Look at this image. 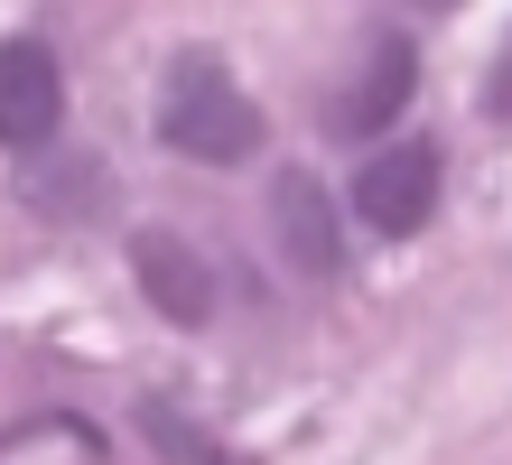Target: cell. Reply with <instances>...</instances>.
I'll use <instances>...</instances> for the list:
<instances>
[{
    "instance_id": "3",
    "label": "cell",
    "mask_w": 512,
    "mask_h": 465,
    "mask_svg": "<svg viewBox=\"0 0 512 465\" xmlns=\"http://www.w3.org/2000/svg\"><path fill=\"white\" fill-rule=\"evenodd\" d=\"M354 214H364V233L410 242V233L438 214V149L410 140V149H382V159H364V168H354Z\"/></svg>"
},
{
    "instance_id": "6",
    "label": "cell",
    "mask_w": 512,
    "mask_h": 465,
    "mask_svg": "<svg viewBox=\"0 0 512 465\" xmlns=\"http://www.w3.org/2000/svg\"><path fill=\"white\" fill-rule=\"evenodd\" d=\"M131 270H140V289H149V307H159L168 326H205V317H215V270H205V252L177 242L168 224L131 233Z\"/></svg>"
},
{
    "instance_id": "7",
    "label": "cell",
    "mask_w": 512,
    "mask_h": 465,
    "mask_svg": "<svg viewBox=\"0 0 512 465\" xmlns=\"http://www.w3.org/2000/svg\"><path fill=\"white\" fill-rule=\"evenodd\" d=\"M140 428H149V447H159L168 465H243L233 447H215V438H205L196 419H177L168 400H140Z\"/></svg>"
},
{
    "instance_id": "1",
    "label": "cell",
    "mask_w": 512,
    "mask_h": 465,
    "mask_svg": "<svg viewBox=\"0 0 512 465\" xmlns=\"http://www.w3.org/2000/svg\"><path fill=\"white\" fill-rule=\"evenodd\" d=\"M159 140L205 168H243V159H261V103L233 93V75L215 56H177L168 93H159Z\"/></svg>"
},
{
    "instance_id": "4",
    "label": "cell",
    "mask_w": 512,
    "mask_h": 465,
    "mask_svg": "<svg viewBox=\"0 0 512 465\" xmlns=\"http://www.w3.org/2000/svg\"><path fill=\"white\" fill-rule=\"evenodd\" d=\"M270 233H280V252L298 279H326L345 261V224H336V186L317 168H280L270 177Z\"/></svg>"
},
{
    "instance_id": "2",
    "label": "cell",
    "mask_w": 512,
    "mask_h": 465,
    "mask_svg": "<svg viewBox=\"0 0 512 465\" xmlns=\"http://www.w3.org/2000/svg\"><path fill=\"white\" fill-rule=\"evenodd\" d=\"M66 121V66L47 38H0V149H47Z\"/></svg>"
},
{
    "instance_id": "5",
    "label": "cell",
    "mask_w": 512,
    "mask_h": 465,
    "mask_svg": "<svg viewBox=\"0 0 512 465\" xmlns=\"http://www.w3.org/2000/svg\"><path fill=\"white\" fill-rule=\"evenodd\" d=\"M410 84H419L410 28H373V47H364V66H354V84H345V93H326V131H336V140L382 131V121L410 103Z\"/></svg>"
}]
</instances>
